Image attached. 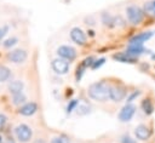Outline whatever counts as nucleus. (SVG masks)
<instances>
[{
	"label": "nucleus",
	"mask_w": 155,
	"mask_h": 143,
	"mask_svg": "<svg viewBox=\"0 0 155 143\" xmlns=\"http://www.w3.org/2000/svg\"><path fill=\"white\" fill-rule=\"evenodd\" d=\"M109 91L110 86L103 80L91 84L87 88L88 97L97 102H105L109 98Z\"/></svg>",
	"instance_id": "f257e3e1"
},
{
	"label": "nucleus",
	"mask_w": 155,
	"mask_h": 143,
	"mask_svg": "<svg viewBox=\"0 0 155 143\" xmlns=\"http://www.w3.org/2000/svg\"><path fill=\"white\" fill-rule=\"evenodd\" d=\"M15 136L21 143H28L33 137V131L27 124H19L15 127Z\"/></svg>",
	"instance_id": "f03ea898"
},
{
	"label": "nucleus",
	"mask_w": 155,
	"mask_h": 143,
	"mask_svg": "<svg viewBox=\"0 0 155 143\" xmlns=\"http://www.w3.org/2000/svg\"><path fill=\"white\" fill-rule=\"evenodd\" d=\"M126 16L130 23L132 24H139L144 18V12L140 7L136 5H131L126 8Z\"/></svg>",
	"instance_id": "7ed1b4c3"
},
{
	"label": "nucleus",
	"mask_w": 155,
	"mask_h": 143,
	"mask_svg": "<svg viewBox=\"0 0 155 143\" xmlns=\"http://www.w3.org/2000/svg\"><path fill=\"white\" fill-rule=\"evenodd\" d=\"M27 57H28V53H27V51L23 50V48L11 50V51L7 52V55H6V58H7L10 62L15 63V64H21V63H23V62L27 59Z\"/></svg>",
	"instance_id": "20e7f679"
},
{
	"label": "nucleus",
	"mask_w": 155,
	"mask_h": 143,
	"mask_svg": "<svg viewBox=\"0 0 155 143\" xmlns=\"http://www.w3.org/2000/svg\"><path fill=\"white\" fill-rule=\"evenodd\" d=\"M51 65H52L53 72L56 74H58V75H65L69 72V67H70L69 61H67L64 58H61V57L54 58L52 61V64Z\"/></svg>",
	"instance_id": "39448f33"
},
{
	"label": "nucleus",
	"mask_w": 155,
	"mask_h": 143,
	"mask_svg": "<svg viewBox=\"0 0 155 143\" xmlns=\"http://www.w3.org/2000/svg\"><path fill=\"white\" fill-rule=\"evenodd\" d=\"M56 52H57L58 57L64 58V59H67L69 62H71V61H74L76 58V50L74 47L69 46V45H62V46H59Z\"/></svg>",
	"instance_id": "423d86ee"
},
{
	"label": "nucleus",
	"mask_w": 155,
	"mask_h": 143,
	"mask_svg": "<svg viewBox=\"0 0 155 143\" xmlns=\"http://www.w3.org/2000/svg\"><path fill=\"white\" fill-rule=\"evenodd\" d=\"M134 113H136V107L133 104H131V103H127L120 110V113H119V120L121 122H127V121H130L133 118Z\"/></svg>",
	"instance_id": "0eeeda50"
},
{
	"label": "nucleus",
	"mask_w": 155,
	"mask_h": 143,
	"mask_svg": "<svg viewBox=\"0 0 155 143\" xmlns=\"http://www.w3.org/2000/svg\"><path fill=\"white\" fill-rule=\"evenodd\" d=\"M126 97V90L122 86H110L109 99L113 102H120Z\"/></svg>",
	"instance_id": "6e6552de"
},
{
	"label": "nucleus",
	"mask_w": 155,
	"mask_h": 143,
	"mask_svg": "<svg viewBox=\"0 0 155 143\" xmlns=\"http://www.w3.org/2000/svg\"><path fill=\"white\" fill-rule=\"evenodd\" d=\"M38 111V104L35 102H25L18 108V113L23 116H31Z\"/></svg>",
	"instance_id": "1a4fd4ad"
},
{
	"label": "nucleus",
	"mask_w": 155,
	"mask_h": 143,
	"mask_svg": "<svg viewBox=\"0 0 155 143\" xmlns=\"http://www.w3.org/2000/svg\"><path fill=\"white\" fill-rule=\"evenodd\" d=\"M70 38L71 40L76 44V45H85L86 44V34L82 32V29H80L79 27H74L70 30Z\"/></svg>",
	"instance_id": "9d476101"
},
{
	"label": "nucleus",
	"mask_w": 155,
	"mask_h": 143,
	"mask_svg": "<svg viewBox=\"0 0 155 143\" xmlns=\"http://www.w3.org/2000/svg\"><path fill=\"white\" fill-rule=\"evenodd\" d=\"M150 130H149V127L147 126V125H138L137 127H136V130H134V135H136V137L138 138V139H140V141H147L149 137H150Z\"/></svg>",
	"instance_id": "9b49d317"
},
{
	"label": "nucleus",
	"mask_w": 155,
	"mask_h": 143,
	"mask_svg": "<svg viewBox=\"0 0 155 143\" xmlns=\"http://www.w3.org/2000/svg\"><path fill=\"white\" fill-rule=\"evenodd\" d=\"M23 87H24V84H23V81H21V80H12V81H10L8 85H7V90H8V92H10L12 96L23 92Z\"/></svg>",
	"instance_id": "f8f14e48"
},
{
	"label": "nucleus",
	"mask_w": 155,
	"mask_h": 143,
	"mask_svg": "<svg viewBox=\"0 0 155 143\" xmlns=\"http://www.w3.org/2000/svg\"><path fill=\"white\" fill-rule=\"evenodd\" d=\"M153 36V33L151 32H144V33H139L134 36H132L130 39V44H139V45H143V42H145L147 40H149L150 38Z\"/></svg>",
	"instance_id": "ddd939ff"
},
{
	"label": "nucleus",
	"mask_w": 155,
	"mask_h": 143,
	"mask_svg": "<svg viewBox=\"0 0 155 143\" xmlns=\"http://www.w3.org/2000/svg\"><path fill=\"white\" fill-rule=\"evenodd\" d=\"M126 52H127L130 56H132V57L136 58L137 56L144 53V52H145V48L143 47V45H139V44H130V46L127 47Z\"/></svg>",
	"instance_id": "4468645a"
},
{
	"label": "nucleus",
	"mask_w": 155,
	"mask_h": 143,
	"mask_svg": "<svg viewBox=\"0 0 155 143\" xmlns=\"http://www.w3.org/2000/svg\"><path fill=\"white\" fill-rule=\"evenodd\" d=\"M114 59H116L117 62H122V63H136V58L130 56L127 52H120L113 56Z\"/></svg>",
	"instance_id": "2eb2a0df"
},
{
	"label": "nucleus",
	"mask_w": 155,
	"mask_h": 143,
	"mask_svg": "<svg viewBox=\"0 0 155 143\" xmlns=\"http://www.w3.org/2000/svg\"><path fill=\"white\" fill-rule=\"evenodd\" d=\"M11 76V70L10 68H7L6 65H2L0 64V82H4V81H7Z\"/></svg>",
	"instance_id": "dca6fc26"
},
{
	"label": "nucleus",
	"mask_w": 155,
	"mask_h": 143,
	"mask_svg": "<svg viewBox=\"0 0 155 143\" xmlns=\"http://www.w3.org/2000/svg\"><path fill=\"white\" fill-rule=\"evenodd\" d=\"M25 101H27V97H25V95H24L23 92L12 96V103H13L15 105H19V107H21L22 104L25 103Z\"/></svg>",
	"instance_id": "f3484780"
},
{
	"label": "nucleus",
	"mask_w": 155,
	"mask_h": 143,
	"mask_svg": "<svg viewBox=\"0 0 155 143\" xmlns=\"http://www.w3.org/2000/svg\"><path fill=\"white\" fill-rule=\"evenodd\" d=\"M142 109H143V111L147 114V115H150L153 111H154V105H153V103H151V101L150 99H144L143 102H142Z\"/></svg>",
	"instance_id": "a211bd4d"
},
{
	"label": "nucleus",
	"mask_w": 155,
	"mask_h": 143,
	"mask_svg": "<svg viewBox=\"0 0 155 143\" xmlns=\"http://www.w3.org/2000/svg\"><path fill=\"white\" fill-rule=\"evenodd\" d=\"M102 22H103L104 25H107V27H113V25H114V17H113L110 13L104 12V13L102 15Z\"/></svg>",
	"instance_id": "6ab92c4d"
},
{
	"label": "nucleus",
	"mask_w": 155,
	"mask_h": 143,
	"mask_svg": "<svg viewBox=\"0 0 155 143\" xmlns=\"http://www.w3.org/2000/svg\"><path fill=\"white\" fill-rule=\"evenodd\" d=\"M144 11L150 15V16H154L155 17V0L154 1H149L144 5Z\"/></svg>",
	"instance_id": "aec40b11"
},
{
	"label": "nucleus",
	"mask_w": 155,
	"mask_h": 143,
	"mask_svg": "<svg viewBox=\"0 0 155 143\" xmlns=\"http://www.w3.org/2000/svg\"><path fill=\"white\" fill-rule=\"evenodd\" d=\"M69 137H67L65 135H59V136H56L51 139L50 143H69Z\"/></svg>",
	"instance_id": "412c9836"
},
{
	"label": "nucleus",
	"mask_w": 155,
	"mask_h": 143,
	"mask_svg": "<svg viewBox=\"0 0 155 143\" xmlns=\"http://www.w3.org/2000/svg\"><path fill=\"white\" fill-rule=\"evenodd\" d=\"M17 42H18V39H17V38H15V36H12V38L6 39V40L4 41V44H2V46H4L5 48H10V47L15 46Z\"/></svg>",
	"instance_id": "4be33fe9"
},
{
	"label": "nucleus",
	"mask_w": 155,
	"mask_h": 143,
	"mask_svg": "<svg viewBox=\"0 0 155 143\" xmlns=\"http://www.w3.org/2000/svg\"><path fill=\"white\" fill-rule=\"evenodd\" d=\"M78 104H79V101H78V99H71V101L68 103V105H67V113L70 114L74 109L78 108Z\"/></svg>",
	"instance_id": "5701e85b"
},
{
	"label": "nucleus",
	"mask_w": 155,
	"mask_h": 143,
	"mask_svg": "<svg viewBox=\"0 0 155 143\" xmlns=\"http://www.w3.org/2000/svg\"><path fill=\"white\" fill-rule=\"evenodd\" d=\"M105 63V58H99V59H94V62L92 63V65H91V69H98L99 67H102L103 64Z\"/></svg>",
	"instance_id": "b1692460"
},
{
	"label": "nucleus",
	"mask_w": 155,
	"mask_h": 143,
	"mask_svg": "<svg viewBox=\"0 0 155 143\" xmlns=\"http://www.w3.org/2000/svg\"><path fill=\"white\" fill-rule=\"evenodd\" d=\"M76 110H78L79 115H85V114H87L90 111V107H87V105H79L76 108Z\"/></svg>",
	"instance_id": "393cba45"
},
{
	"label": "nucleus",
	"mask_w": 155,
	"mask_h": 143,
	"mask_svg": "<svg viewBox=\"0 0 155 143\" xmlns=\"http://www.w3.org/2000/svg\"><path fill=\"white\" fill-rule=\"evenodd\" d=\"M6 122H7V118H6L4 114L0 113V131H2V130L5 128Z\"/></svg>",
	"instance_id": "a878e982"
},
{
	"label": "nucleus",
	"mask_w": 155,
	"mask_h": 143,
	"mask_svg": "<svg viewBox=\"0 0 155 143\" xmlns=\"http://www.w3.org/2000/svg\"><path fill=\"white\" fill-rule=\"evenodd\" d=\"M121 143H136V141L133 138H131L130 136L125 135V136L121 137Z\"/></svg>",
	"instance_id": "bb28decb"
},
{
	"label": "nucleus",
	"mask_w": 155,
	"mask_h": 143,
	"mask_svg": "<svg viewBox=\"0 0 155 143\" xmlns=\"http://www.w3.org/2000/svg\"><path fill=\"white\" fill-rule=\"evenodd\" d=\"M139 95H140V92H139V91H134V92H133V93L127 98V102H128V103H130V102H132V101H133L134 98H137Z\"/></svg>",
	"instance_id": "cd10ccee"
},
{
	"label": "nucleus",
	"mask_w": 155,
	"mask_h": 143,
	"mask_svg": "<svg viewBox=\"0 0 155 143\" xmlns=\"http://www.w3.org/2000/svg\"><path fill=\"white\" fill-rule=\"evenodd\" d=\"M6 33H7V27H6V25L2 27V28H0V41H1V39L5 36Z\"/></svg>",
	"instance_id": "c85d7f7f"
},
{
	"label": "nucleus",
	"mask_w": 155,
	"mask_h": 143,
	"mask_svg": "<svg viewBox=\"0 0 155 143\" xmlns=\"http://www.w3.org/2000/svg\"><path fill=\"white\" fill-rule=\"evenodd\" d=\"M5 143H16V142H15V141H13L12 138H8V139H7V141H6Z\"/></svg>",
	"instance_id": "c756f323"
},
{
	"label": "nucleus",
	"mask_w": 155,
	"mask_h": 143,
	"mask_svg": "<svg viewBox=\"0 0 155 143\" xmlns=\"http://www.w3.org/2000/svg\"><path fill=\"white\" fill-rule=\"evenodd\" d=\"M34 143H45V142H44L42 139H36V141H35Z\"/></svg>",
	"instance_id": "7c9ffc66"
},
{
	"label": "nucleus",
	"mask_w": 155,
	"mask_h": 143,
	"mask_svg": "<svg viewBox=\"0 0 155 143\" xmlns=\"http://www.w3.org/2000/svg\"><path fill=\"white\" fill-rule=\"evenodd\" d=\"M1 141H2V138H1V136H0V143H1Z\"/></svg>",
	"instance_id": "2f4dec72"
}]
</instances>
